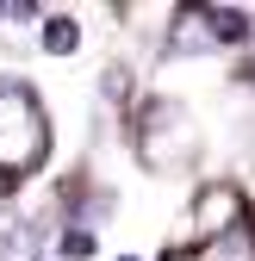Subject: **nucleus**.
Segmentation results:
<instances>
[{
    "mask_svg": "<svg viewBox=\"0 0 255 261\" xmlns=\"http://www.w3.org/2000/svg\"><path fill=\"white\" fill-rule=\"evenodd\" d=\"M7 261H31V237H25V230H19V237L7 243Z\"/></svg>",
    "mask_w": 255,
    "mask_h": 261,
    "instance_id": "7",
    "label": "nucleus"
},
{
    "mask_svg": "<svg viewBox=\"0 0 255 261\" xmlns=\"http://www.w3.org/2000/svg\"><path fill=\"white\" fill-rule=\"evenodd\" d=\"M249 13L243 7H181L168 25V56H193V50H218V44H249Z\"/></svg>",
    "mask_w": 255,
    "mask_h": 261,
    "instance_id": "2",
    "label": "nucleus"
},
{
    "mask_svg": "<svg viewBox=\"0 0 255 261\" xmlns=\"http://www.w3.org/2000/svg\"><path fill=\"white\" fill-rule=\"evenodd\" d=\"M50 155V118L25 81H0V180L38 174Z\"/></svg>",
    "mask_w": 255,
    "mask_h": 261,
    "instance_id": "1",
    "label": "nucleus"
},
{
    "mask_svg": "<svg viewBox=\"0 0 255 261\" xmlns=\"http://www.w3.org/2000/svg\"><path fill=\"white\" fill-rule=\"evenodd\" d=\"M75 44H81V25H75L69 13L44 19V50H50V56H75Z\"/></svg>",
    "mask_w": 255,
    "mask_h": 261,
    "instance_id": "5",
    "label": "nucleus"
},
{
    "mask_svg": "<svg viewBox=\"0 0 255 261\" xmlns=\"http://www.w3.org/2000/svg\"><path fill=\"white\" fill-rule=\"evenodd\" d=\"M249 38H255V25H249Z\"/></svg>",
    "mask_w": 255,
    "mask_h": 261,
    "instance_id": "8",
    "label": "nucleus"
},
{
    "mask_svg": "<svg viewBox=\"0 0 255 261\" xmlns=\"http://www.w3.org/2000/svg\"><path fill=\"white\" fill-rule=\"evenodd\" d=\"M237 218H243V193L224 180V187H199V199H193V230L199 237H218V230H237Z\"/></svg>",
    "mask_w": 255,
    "mask_h": 261,
    "instance_id": "4",
    "label": "nucleus"
},
{
    "mask_svg": "<svg viewBox=\"0 0 255 261\" xmlns=\"http://www.w3.org/2000/svg\"><path fill=\"white\" fill-rule=\"evenodd\" d=\"M62 249H69V255H93V237H87V230H75V237H62Z\"/></svg>",
    "mask_w": 255,
    "mask_h": 261,
    "instance_id": "6",
    "label": "nucleus"
},
{
    "mask_svg": "<svg viewBox=\"0 0 255 261\" xmlns=\"http://www.w3.org/2000/svg\"><path fill=\"white\" fill-rule=\"evenodd\" d=\"M193 149H199V137H193V124H187V106H174V100H149V106H143L137 155L149 162V168H168V155L187 162Z\"/></svg>",
    "mask_w": 255,
    "mask_h": 261,
    "instance_id": "3",
    "label": "nucleus"
}]
</instances>
